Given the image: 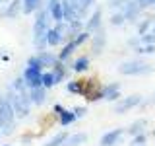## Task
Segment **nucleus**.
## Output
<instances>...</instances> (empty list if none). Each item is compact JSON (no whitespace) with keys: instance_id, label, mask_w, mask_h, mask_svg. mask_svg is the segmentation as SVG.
Here are the masks:
<instances>
[{"instance_id":"nucleus-1","label":"nucleus","mask_w":155,"mask_h":146,"mask_svg":"<svg viewBox=\"0 0 155 146\" xmlns=\"http://www.w3.org/2000/svg\"><path fill=\"white\" fill-rule=\"evenodd\" d=\"M51 14H48V10L43 6L39 8L35 12V22H33V47L37 49V51H45L48 49V43H47V31L48 27H51Z\"/></svg>"},{"instance_id":"nucleus-2","label":"nucleus","mask_w":155,"mask_h":146,"mask_svg":"<svg viewBox=\"0 0 155 146\" xmlns=\"http://www.w3.org/2000/svg\"><path fill=\"white\" fill-rule=\"evenodd\" d=\"M153 72V64L142 61V58H132V61H124L118 64V74L122 76H145Z\"/></svg>"},{"instance_id":"nucleus-3","label":"nucleus","mask_w":155,"mask_h":146,"mask_svg":"<svg viewBox=\"0 0 155 146\" xmlns=\"http://www.w3.org/2000/svg\"><path fill=\"white\" fill-rule=\"evenodd\" d=\"M142 101H143V96L130 94V96H126V97H120L118 101H114L113 111H114L116 115H126L128 111H132V109H136V107L142 105Z\"/></svg>"},{"instance_id":"nucleus-4","label":"nucleus","mask_w":155,"mask_h":146,"mask_svg":"<svg viewBox=\"0 0 155 146\" xmlns=\"http://www.w3.org/2000/svg\"><path fill=\"white\" fill-rule=\"evenodd\" d=\"M107 31L105 27L97 29L95 33H91V39H89V51H91V57H99L101 53L107 49Z\"/></svg>"},{"instance_id":"nucleus-5","label":"nucleus","mask_w":155,"mask_h":146,"mask_svg":"<svg viewBox=\"0 0 155 146\" xmlns=\"http://www.w3.org/2000/svg\"><path fill=\"white\" fill-rule=\"evenodd\" d=\"M120 12L124 14L126 23H132V26H136V23H138V19L143 16V10H142V6H140L138 0H128V2L122 6Z\"/></svg>"},{"instance_id":"nucleus-6","label":"nucleus","mask_w":155,"mask_h":146,"mask_svg":"<svg viewBox=\"0 0 155 146\" xmlns=\"http://www.w3.org/2000/svg\"><path fill=\"white\" fill-rule=\"evenodd\" d=\"M103 84H97L95 78H91V80H85V92L81 97H85V101H89V103H93V101H99L103 99Z\"/></svg>"},{"instance_id":"nucleus-7","label":"nucleus","mask_w":155,"mask_h":146,"mask_svg":"<svg viewBox=\"0 0 155 146\" xmlns=\"http://www.w3.org/2000/svg\"><path fill=\"white\" fill-rule=\"evenodd\" d=\"M84 27H85V31H89V33H95L97 29L103 27V10L99 6H95L91 10V14H87V22L84 23Z\"/></svg>"},{"instance_id":"nucleus-8","label":"nucleus","mask_w":155,"mask_h":146,"mask_svg":"<svg viewBox=\"0 0 155 146\" xmlns=\"http://www.w3.org/2000/svg\"><path fill=\"white\" fill-rule=\"evenodd\" d=\"M41 74H43V68L29 66V64H25V68H23V72H21V76H23V80H25L27 88L43 86V84H41Z\"/></svg>"},{"instance_id":"nucleus-9","label":"nucleus","mask_w":155,"mask_h":146,"mask_svg":"<svg viewBox=\"0 0 155 146\" xmlns=\"http://www.w3.org/2000/svg\"><path fill=\"white\" fill-rule=\"evenodd\" d=\"M124 134H126V129H122V127L110 129V130H107V133H103V136L99 138V146H116Z\"/></svg>"},{"instance_id":"nucleus-10","label":"nucleus","mask_w":155,"mask_h":146,"mask_svg":"<svg viewBox=\"0 0 155 146\" xmlns=\"http://www.w3.org/2000/svg\"><path fill=\"white\" fill-rule=\"evenodd\" d=\"M68 66H70V70L74 72V74H85V72H89V68H91V55L76 57L74 61L68 62Z\"/></svg>"},{"instance_id":"nucleus-11","label":"nucleus","mask_w":155,"mask_h":146,"mask_svg":"<svg viewBox=\"0 0 155 146\" xmlns=\"http://www.w3.org/2000/svg\"><path fill=\"white\" fill-rule=\"evenodd\" d=\"M120 82H107V84H103V99L109 101V103H114V101H118L120 97Z\"/></svg>"},{"instance_id":"nucleus-12","label":"nucleus","mask_w":155,"mask_h":146,"mask_svg":"<svg viewBox=\"0 0 155 146\" xmlns=\"http://www.w3.org/2000/svg\"><path fill=\"white\" fill-rule=\"evenodd\" d=\"M52 76H54V84H62V82L68 80V76H70V66H68V62H62V61H56V64L51 68Z\"/></svg>"},{"instance_id":"nucleus-13","label":"nucleus","mask_w":155,"mask_h":146,"mask_svg":"<svg viewBox=\"0 0 155 146\" xmlns=\"http://www.w3.org/2000/svg\"><path fill=\"white\" fill-rule=\"evenodd\" d=\"M29 99H31V103H33V105H37V107L45 105V103H47V99H48V90H47L45 86L29 88Z\"/></svg>"},{"instance_id":"nucleus-14","label":"nucleus","mask_w":155,"mask_h":146,"mask_svg":"<svg viewBox=\"0 0 155 146\" xmlns=\"http://www.w3.org/2000/svg\"><path fill=\"white\" fill-rule=\"evenodd\" d=\"M45 8L48 10L52 22H64V10H62V0H45Z\"/></svg>"},{"instance_id":"nucleus-15","label":"nucleus","mask_w":155,"mask_h":146,"mask_svg":"<svg viewBox=\"0 0 155 146\" xmlns=\"http://www.w3.org/2000/svg\"><path fill=\"white\" fill-rule=\"evenodd\" d=\"M66 92L72 96H84L85 92V80L84 78H74V80H66Z\"/></svg>"},{"instance_id":"nucleus-16","label":"nucleus","mask_w":155,"mask_h":146,"mask_svg":"<svg viewBox=\"0 0 155 146\" xmlns=\"http://www.w3.org/2000/svg\"><path fill=\"white\" fill-rule=\"evenodd\" d=\"M37 57H39V61H41V64L43 68H52L56 64V61H58V53L54 51H37Z\"/></svg>"},{"instance_id":"nucleus-17","label":"nucleus","mask_w":155,"mask_h":146,"mask_svg":"<svg viewBox=\"0 0 155 146\" xmlns=\"http://www.w3.org/2000/svg\"><path fill=\"white\" fill-rule=\"evenodd\" d=\"M19 14H21V0H10L6 4V8H4L2 16L6 19H16Z\"/></svg>"},{"instance_id":"nucleus-18","label":"nucleus","mask_w":155,"mask_h":146,"mask_svg":"<svg viewBox=\"0 0 155 146\" xmlns=\"http://www.w3.org/2000/svg\"><path fill=\"white\" fill-rule=\"evenodd\" d=\"M76 49H78V45L74 41H66L64 45H62V49L58 51V61H62V62H70L72 61V55L76 53Z\"/></svg>"},{"instance_id":"nucleus-19","label":"nucleus","mask_w":155,"mask_h":146,"mask_svg":"<svg viewBox=\"0 0 155 146\" xmlns=\"http://www.w3.org/2000/svg\"><path fill=\"white\" fill-rule=\"evenodd\" d=\"M43 6H45V0H21V14L31 16Z\"/></svg>"},{"instance_id":"nucleus-20","label":"nucleus","mask_w":155,"mask_h":146,"mask_svg":"<svg viewBox=\"0 0 155 146\" xmlns=\"http://www.w3.org/2000/svg\"><path fill=\"white\" fill-rule=\"evenodd\" d=\"M87 133H84V130H80V133H74V134H68L66 136V140H64V144L62 146H81V144H85L87 142Z\"/></svg>"},{"instance_id":"nucleus-21","label":"nucleus","mask_w":155,"mask_h":146,"mask_svg":"<svg viewBox=\"0 0 155 146\" xmlns=\"http://www.w3.org/2000/svg\"><path fill=\"white\" fill-rule=\"evenodd\" d=\"M56 121H58V125H60V127H70V125H74L76 121H78V117L74 115V111H72V109H64L62 113L56 115Z\"/></svg>"},{"instance_id":"nucleus-22","label":"nucleus","mask_w":155,"mask_h":146,"mask_svg":"<svg viewBox=\"0 0 155 146\" xmlns=\"http://www.w3.org/2000/svg\"><path fill=\"white\" fill-rule=\"evenodd\" d=\"M153 22H155V18H153V16L140 18V19H138V23H136V33H138V35H143V33H147L149 29H151Z\"/></svg>"},{"instance_id":"nucleus-23","label":"nucleus","mask_w":155,"mask_h":146,"mask_svg":"<svg viewBox=\"0 0 155 146\" xmlns=\"http://www.w3.org/2000/svg\"><path fill=\"white\" fill-rule=\"evenodd\" d=\"M145 127H147V119H136L134 123H130V127L126 129V134L134 136V134H138V133H143Z\"/></svg>"},{"instance_id":"nucleus-24","label":"nucleus","mask_w":155,"mask_h":146,"mask_svg":"<svg viewBox=\"0 0 155 146\" xmlns=\"http://www.w3.org/2000/svg\"><path fill=\"white\" fill-rule=\"evenodd\" d=\"M84 19H80V18H76V19H70V22H68V31H70V37H74L76 33H80L81 29H85L84 27Z\"/></svg>"},{"instance_id":"nucleus-25","label":"nucleus","mask_w":155,"mask_h":146,"mask_svg":"<svg viewBox=\"0 0 155 146\" xmlns=\"http://www.w3.org/2000/svg\"><path fill=\"white\" fill-rule=\"evenodd\" d=\"M109 23L113 27H122L124 23H126V18H124V14L120 12V10H116V12L110 14V18H109Z\"/></svg>"},{"instance_id":"nucleus-26","label":"nucleus","mask_w":155,"mask_h":146,"mask_svg":"<svg viewBox=\"0 0 155 146\" xmlns=\"http://www.w3.org/2000/svg\"><path fill=\"white\" fill-rule=\"evenodd\" d=\"M89 39H91V33L89 31H85V29H81L80 33H76L74 37H72V41L78 45V49H80L81 45H85V43H89Z\"/></svg>"},{"instance_id":"nucleus-27","label":"nucleus","mask_w":155,"mask_h":146,"mask_svg":"<svg viewBox=\"0 0 155 146\" xmlns=\"http://www.w3.org/2000/svg\"><path fill=\"white\" fill-rule=\"evenodd\" d=\"M41 84L47 88V90H51V88H54L56 84H54V76H52V72H51V68H45L43 70V74H41Z\"/></svg>"},{"instance_id":"nucleus-28","label":"nucleus","mask_w":155,"mask_h":146,"mask_svg":"<svg viewBox=\"0 0 155 146\" xmlns=\"http://www.w3.org/2000/svg\"><path fill=\"white\" fill-rule=\"evenodd\" d=\"M70 134V133H66V130H60V133H56L54 136H52L51 140H48L47 144H43V146H62L64 144V140H66V136Z\"/></svg>"},{"instance_id":"nucleus-29","label":"nucleus","mask_w":155,"mask_h":146,"mask_svg":"<svg viewBox=\"0 0 155 146\" xmlns=\"http://www.w3.org/2000/svg\"><path fill=\"white\" fill-rule=\"evenodd\" d=\"M10 88H12L14 92H18V94H21V92H27V90H29L27 84H25V80H23V76L14 78V82L10 84Z\"/></svg>"},{"instance_id":"nucleus-30","label":"nucleus","mask_w":155,"mask_h":146,"mask_svg":"<svg viewBox=\"0 0 155 146\" xmlns=\"http://www.w3.org/2000/svg\"><path fill=\"white\" fill-rule=\"evenodd\" d=\"M134 53L136 55H155V45L153 43L151 45H142V43H140V45L134 49Z\"/></svg>"},{"instance_id":"nucleus-31","label":"nucleus","mask_w":155,"mask_h":146,"mask_svg":"<svg viewBox=\"0 0 155 146\" xmlns=\"http://www.w3.org/2000/svg\"><path fill=\"white\" fill-rule=\"evenodd\" d=\"M128 2V0H107V8L110 12H116V10H122V6Z\"/></svg>"},{"instance_id":"nucleus-32","label":"nucleus","mask_w":155,"mask_h":146,"mask_svg":"<svg viewBox=\"0 0 155 146\" xmlns=\"http://www.w3.org/2000/svg\"><path fill=\"white\" fill-rule=\"evenodd\" d=\"M140 43H142V45H155V33L151 31V29H149L147 33H143V35H140Z\"/></svg>"},{"instance_id":"nucleus-33","label":"nucleus","mask_w":155,"mask_h":146,"mask_svg":"<svg viewBox=\"0 0 155 146\" xmlns=\"http://www.w3.org/2000/svg\"><path fill=\"white\" fill-rule=\"evenodd\" d=\"M145 142H147V133L143 130V133L134 134V136H132V142H130V144H145Z\"/></svg>"},{"instance_id":"nucleus-34","label":"nucleus","mask_w":155,"mask_h":146,"mask_svg":"<svg viewBox=\"0 0 155 146\" xmlns=\"http://www.w3.org/2000/svg\"><path fill=\"white\" fill-rule=\"evenodd\" d=\"M72 111H74V115L78 117V119H84V117L87 115V107H84V105H74Z\"/></svg>"},{"instance_id":"nucleus-35","label":"nucleus","mask_w":155,"mask_h":146,"mask_svg":"<svg viewBox=\"0 0 155 146\" xmlns=\"http://www.w3.org/2000/svg\"><path fill=\"white\" fill-rule=\"evenodd\" d=\"M138 45H140V35H136V37H128V39H126V47L132 49V51H134V49L138 47Z\"/></svg>"},{"instance_id":"nucleus-36","label":"nucleus","mask_w":155,"mask_h":146,"mask_svg":"<svg viewBox=\"0 0 155 146\" xmlns=\"http://www.w3.org/2000/svg\"><path fill=\"white\" fill-rule=\"evenodd\" d=\"M138 2H140V6H142L143 12H147V10L155 8V0H138Z\"/></svg>"},{"instance_id":"nucleus-37","label":"nucleus","mask_w":155,"mask_h":146,"mask_svg":"<svg viewBox=\"0 0 155 146\" xmlns=\"http://www.w3.org/2000/svg\"><path fill=\"white\" fill-rule=\"evenodd\" d=\"M0 129H2V134H4V136H10V134L14 133V129H16V121H14V123L4 125V127H0Z\"/></svg>"},{"instance_id":"nucleus-38","label":"nucleus","mask_w":155,"mask_h":146,"mask_svg":"<svg viewBox=\"0 0 155 146\" xmlns=\"http://www.w3.org/2000/svg\"><path fill=\"white\" fill-rule=\"evenodd\" d=\"M145 105H155V94L151 96V99H143V101H142V105H140V107H145Z\"/></svg>"},{"instance_id":"nucleus-39","label":"nucleus","mask_w":155,"mask_h":146,"mask_svg":"<svg viewBox=\"0 0 155 146\" xmlns=\"http://www.w3.org/2000/svg\"><path fill=\"white\" fill-rule=\"evenodd\" d=\"M29 142H31V136H21V144L23 146H29Z\"/></svg>"},{"instance_id":"nucleus-40","label":"nucleus","mask_w":155,"mask_h":146,"mask_svg":"<svg viewBox=\"0 0 155 146\" xmlns=\"http://www.w3.org/2000/svg\"><path fill=\"white\" fill-rule=\"evenodd\" d=\"M4 101H6V96H4V94H0V103H4Z\"/></svg>"},{"instance_id":"nucleus-41","label":"nucleus","mask_w":155,"mask_h":146,"mask_svg":"<svg viewBox=\"0 0 155 146\" xmlns=\"http://www.w3.org/2000/svg\"><path fill=\"white\" fill-rule=\"evenodd\" d=\"M151 31H153V33H155V22H153V26H151Z\"/></svg>"},{"instance_id":"nucleus-42","label":"nucleus","mask_w":155,"mask_h":146,"mask_svg":"<svg viewBox=\"0 0 155 146\" xmlns=\"http://www.w3.org/2000/svg\"><path fill=\"white\" fill-rule=\"evenodd\" d=\"M130 146H145V144H130Z\"/></svg>"},{"instance_id":"nucleus-43","label":"nucleus","mask_w":155,"mask_h":146,"mask_svg":"<svg viewBox=\"0 0 155 146\" xmlns=\"http://www.w3.org/2000/svg\"><path fill=\"white\" fill-rule=\"evenodd\" d=\"M2 2H10V0H2Z\"/></svg>"},{"instance_id":"nucleus-44","label":"nucleus","mask_w":155,"mask_h":146,"mask_svg":"<svg viewBox=\"0 0 155 146\" xmlns=\"http://www.w3.org/2000/svg\"><path fill=\"white\" fill-rule=\"evenodd\" d=\"M0 136H2V129H0Z\"/></svg>"},{"instance_id":"nucleus-45","label":"nucleus","mask_w":155,"mask_h":146,"mask_svg":"<svg viewBox=\"0 0 155 146\" xmlns=\"http://www.w3.org/2000/svg\"><path fill=\"white\" fill-rule=\"evenodd\" d=\"M2 146H10V144H2Z\"/></svg>"},{"instance_id":"nucleus-46","label":"nucleus","mask_w":155,"mask_h":146,"mask_svg":"<svg viewBox=\"0 0 155 146\" xmlns=\"http://www.w3.org/2000/svg\"><path fill=\"white\" fill-rule=\"evenodd\" d=\"M151 134H153V136H155V130H153V133H151Z\"/></svg>"},{"instance_id":"nucleus-47","label":"nucleus","mask_w":155,"mask_h":146,"mask_svg":"<svg viewBox=\"0 0 155 146\" xmlns=\"http://www.w3.org/2000/svg\"><path fill=\"white\" fill-rule=\"evenodd\" d=\"M0 4H2V0H0Z\"/></svg>"}]
</instances>
